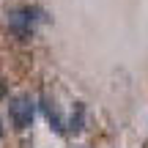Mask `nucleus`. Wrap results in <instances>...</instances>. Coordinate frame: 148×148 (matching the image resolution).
Returning a JSON list of instances; mask_svg holds the SVG:
<instances>
[{
	"instance_id": "f257e3e1",
	"label": "nucleus",
	"mask_w": 148,
	"mask_h": 148,
	"mask_svg": "<svg viewBox=\"0 0 148 148\" xmlns=\"http://www.w3.org/2000/svg\"><path fill=\"white\" fill-rule=\"evenodd\" d=\"M44 19H47V14H44L41 8H36V5H22V8H16V11H8V30L14 33L16 38L27 41V38H33V33H36V22H44Z\"/></svg>"
},
{
	"instance_id": "f03ea898",
	"label": "nucleus",
	"mask_w": 148,
	"mask_h": 148,
	"mask_svg": "<svg viewBox=\"0 0 148 148\" xmlns=\"http://www.w3.org/2000/svg\"><path fill=\"white\" fill-rule=\"evenodd\" d=\"M33 115H36V104H33L30 96H16L8 104V118L14 123V129H19V132L33 126Z\"/></svg>"
},
{
	"instance_id": "7ed1b4c3",
	"label": "nucleus",
	"mask_w": 148,
	"mask_h": 148,
	"mask_svg": "<svg viewBox=\"0 0 148 148\" xmlns=\"http://www.w3.org/2000/svg\"><path fill=\"white\" fill-rule=\"evenodd\" d=\"M41 110H44V115H47L49 126H52L58 134H66V123H63V118H60V112H58V104L49 101V99H41Z\"/></svg>"
},
{
	"instance_id": "20e7f679",
	"label": "nucleus",
	"mask_w": 148,
	"mask_h": 148,
	"mask_svg": "<svg viewBox=\"0 0 148 148\" xmlns=\"http://www.w3.org/2000/svg\"><path fill=\"white\" fill-rule=\"evenodd\" d=\"M66 129L74 134H79L85 129V104L82 101H74V110H71V118H69V123H66Z\"/></svg>"
},
{
	"instance_id": "39448f33",
	"label": "nucleus",
	"mask_w": 148,
	"mask_h": 148,
	"mask_svg": "<svg viewBox=\"0 0 148 148\" xmlns=\"http://www.w3.org/2000/svg\"><path fill=\"white\" fill-rule=\"evenodd\" d=\"M5 96H8V82L0 77V99H5Z\"/></svg>"
},
{
	"instance_id": "423d86ee",
	"label": "nucleus",
	"mask_w": 148,
	"mask_h": 148,
	"mask_svg": "<svg viewBox=\"0 0 148 148\" xmlns=\"http://www.w3.org/2000/svg\"><path fill=\"white\" fill-rule=\"evenodd\" d=\"M0 137H3V123H0Z\"/></svg>"
}]
</instances>
